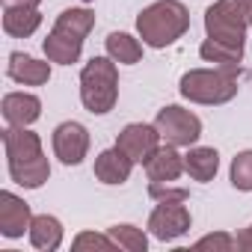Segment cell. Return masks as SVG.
Listing matches in <instances>:
<instances>
[{
    "label": "cell",
    "instance_id": "cell-14",
    "mask_svg": "<svg viewBox=\"0 0 252 252\" xmlns=\"http://www.w3.org/2000/svg\"><path fill=\"white\" fill-rule=\"evenodd\" d=\"M3 119L9 125H18V128H27L42 116V101L30 92H9L3 95Z\"/></svg>",
    "mask_w": 252,
    "mask_h": 252
},
{
    "label": "cell",
    "instance_id": "cell-18",
    "mask_svg": "<svg viewBox=\"0 0 252 252\" xmlns=\"http://www.w3.org/2000/svg\"><path fill=\"white\" fill-rule=\"evenodd\" d=\"M199 54H202L205 63H214L217 68H225L231 74H237L240 60H243V48H234V45H225V42H217V39H205Z\"/></svg>",
    "mask_w": 252,
    "mask_h": 252
},
{
    "label": "cell",
    "instance_id": "cell-15",
    "mask_svg": "<svg viewBox=\"0 0 252 252\" xmlns=\"http://www.w3.org/2000/svg\"><path fill=\"white\" fill-rule=\"evenodd\" d=\"M146 172L152 181H175L184 172V155H178V146H163L146 160Z\"/></svg>",
    "mask_w": 252,
    "mask_h": 252
},
{
    "label": "cell",
    "instance_id": "cell-10",
    "mask_svg": "<svg viewBox=\"0 0 252 252\" xmlns=\"http://www.w3.org/2000/svg\"><path fill=\"white\" fill-rule=\"evenodd\" d=\"M89 152V131L80 122H63L54 131V155L65 163V166H77L83 163Z\"/></svg>",
    "mask_w": 252,
    "mask_h": 252
},
{
    "label": "cell",
    "instance_id": "cell-25",
    "mask_svg": "<svg viewBox=\"0 0 252 252\" xmlns=\"http://www.w3.org/2000/svg\"><path fill=\"white\" fill-rule=\"evenodd\" d=\"M193 249H220V252H231V249H237V237L222 234V231L205 234V237H199V240L193 243Z\"/></svg>",
    "mask_w": 252,
    "mask_h": 252
},
{
    "label": "cell",
    "instance_id": "cell-8",
    "mask_svg": "<svg viewBox=\"0 0 252 252\" xmlns=\"http://www.w3.org/2000/svg\"><path fill=\"white\" fill-rule=\"evenodd\" d=\"M190 211L184 202H158V208L149 214V231L158 240H178L190 231Z\"/></svg>",
    "mask_w": 252,
    "mask_h": 252
},
{
    "label": "cell",
    "instance_id": "cell-16",
    "mask_svg": "<svg viewBox=\"0 0 252 252\" xmlns=\"http://www.w3.org/2000/svg\"><path fill=\"white\" fill-rule=\"evenodd\" d=\"M42 27V12L33 6H6L3 12V30L12 39H27Z\"/></svg>",
    "mask_w": 252,
    "mask_h": 252
},
{
    "label": "cell",
    "instance_id": "cell-7",
    "mask_svg": "<svg viewBox=\"0 0 252 252\" xmlns=\"http://www.w3.org/2000/svg\"><path fill=\"white\" fill-rule=\"evenodd\" d=\"M155 128L160 131V137L169 143V146H193L199 137H202V119L178 104H169L158 113L155 119Z\"/></svg>",
    "mask_w": 252,
    "mask_h": 252
},
{
    "label": "cell",
    "instance_id": "cell-3",
    "mask_svg": "<svg viewBox=\"0 0 252 252\" xmlns=\"http://www.w3.org/2000/svg\"><path fill=\"white\" fill-rule=\"evenodd\" d=\"M95 27V12L89 9H65L60 12V18L54 21V30L51 36L45 39V57L51 63H60V65H71L80 60V51H83V39L86 33Z\"/></svg>",
    "mask_w": 252,
    "mask_h": 252
},
{
    "label": "cell",
    "instance_id": "cell-17",
    "mask_svg": "<svg viewBox=\"0 0 252 252\" xmlns=\"http://www.w3.org/2000/svg\"><path fill=\"white\" fill-rule=\"evenodd\" d=\"M27 234H30V243H33L36 249L54 252V249H60V243H63V222H60L57 217H51V214H39V217H33Z\"/></svg>",
    "mask_w": 252,
    "mask_h": 252
},
{
    "label": "cell",
    "instance_id": "cell-20",
    "mask_svg": "<svg viewBox=\"0 0 252 252\" xmlns=\"http://www.w3.org/2000/svg\"><path fill=\"white\" fill-rule=\"evenodd\" d=\"M107 57H113L122 65H134L143 60V45L128 33H110L107 36Z\"/></svg>",
    "mask_w": 252,
    "mask_h": 252
},
{
    "label": "cell",
    "instance_id": "cell-5",
    "mask_svg": "<svg viewBox=\"0 0 252 252\" xmlns=\"http://www.w3.org/2000/svg\"><path fill=\"white\" fill-rule=\"evenodd\" d=\"M246 27H252V0H217L205 9L208 39L243 48Z\"/></svg>",
    "mask_w": 252,
    "mask_h": 252
},
{
    "label": "cell",
    "instance_id": "cell-11",
    "mask_svg": "<svg viewBox=\"0 0 252 252\" xmlns=\"http://www.w3.org/2000/svg\"><path fill=\"white\" fill-rule=\"evenodd\" d=\"M30 222H33V214H30V205L3 190L0 193V234L15 240V237H24V231H30Z\"/></svg>",
    "mask_w": 252,
    "mask_h": 252
},
{
    "label": "cell",
    "instance_id": "cell-27",
    "mask_svg": "<svg viewBox=\"0 0 252 252\" xmlns=\"http://www.w3.org/2000/svg\"><path fill=\"white\" fill-rule=\"evenodd\" d=\"M42 3V0H3V6H39Z\"/></svg>",
    "mask_w": 252,
    "mask_h": 252
},
{
    "label": "cell",
    "instance_id": "cell-2",
    "mask_svg": "<svg viewBox=\"0 0 252 252\" xmlns=\"http://www.w3.org/2000/svg\"><path fill=\"white\" fill-rule=\"evenodd\" d=\"M187 27H190V12L178 0H158V3L146 6L137 18L140 39L149 48H169L187 33Z\"/></svg>",
    "mask_w": 252,
    "mask_h": 252
},
{
    "label": "cell",
    "instance_id": "cell-4",
    "mask_svg": "<svg viewBox=\"0 0 252 252\" xmlns=\"http://www.w3.org/2000/svg\"><path fill=\"white\" fill-rule=\"evenodd\" d=\"M119 98V71L113 57H92L80 71V101L89 113L104 116L116 107Z\"/></svg>",
    "mask_w": 252,
    "mask_h": 252
},
{
    "label": "cell",
    "instance_id": "cell-24",
    "mask_svg": "<svg viewBox=\"0 0 252 252\" xmlns=\"http://www.w3.org/2000/svg\"><path fill=\"white\" fill-rule=\"evenodd\" d=\"M149 196H152L155 202H187L190 193H187L184 187H175L172 181H152Z\"/></svg>",
    "mask_w": 252,
    "mask_h": 252
},
{
    "label": "cell",
    "instance_id": "cell-26",
    "mask_svg": "<svg viewBox=\"0 0 252 252\" xmlns=\"http://www.w3.org/2000/svg\"><path fill=\"white\" fill-rule=\"evenodd\" d=\"M237 249L252 252V225H249V228H243V231L237 234Z\"/></svg>",
    "mask_w": 252,
    "mask_h": 252
},
{
    "label": "cell",
    "instance_id": "cell-1",
    "mask_svg": "<svg viewBox=\"0 0 252 252\" xmlns=\"http://www.w3.org/2000/svg\"><path fill=\"white\" fill-rule=\"evenodd\" d=\"M3 149H6L9 175L24 190H39L51 178V163L42 152L39 134H33L27 128H18V125H9L3 131Z\"/></svg>",
    "mask_w": 252,
    "mask_h": 252
},
{
    "label": "cell",
    "instance_id": "cell-9",
    "mask_svg": "<svg viewBox=\"0 0 252 252\" xmlns=\"http://www.w3.org/2000/svg\"><path fill=\"white\" fill-rule=\"evenodd\" d=\"M160 131L155 128V125H143V122H134V125H125L122 134L116 137V146L131 155L134 163H146L158 149H160Z\"/></svg>",
    "mask_w": 252,
    "mask_h": 252
},
{
    "label": "cell",
    "instance_id": "cell-21",
    "mask_svg": "<svg viewBox=\"0 0 252 252\" xmlns=\"http://www.w3.org/2000/svg\"><path fill=\"white\" fill-rule=\"evenodd\" d=\"M107 234L116 240L119 249H128V252H146L149 249V237L137 225H113V228H107Z\"/></svg>",
    "mask_w": 252,
    "mask_h": 252
},
{
    "label": "cell",
    "instance_id": "cell-22",
    "mask_svg": "<svg viewBox=\"0 0 252 252\" xmlns=\"http://www.w3.org/2000/svg\"><path fill=\"white\" fill-rule=\"evenodd\" d=\"M231 184H234V190H243V193L252 190V149L240 152L231 160Z\"/></svg>",
    "mask_w": 252,
    "mask_h": 252
},
{
    "label": "cell",
    "instance_id": "cell-6",
    "mask_svg": "<svg viewBox=\"0 0 252 252\" xmlns=\"http://www.w3.org/2000/svg\"><path fill=\"white\" fill-rule=\"evenodd\" d=\"M178 92L193 104H225L237 95V74L225 68H193L181 77Z\"/></svg>",
    "mask_w": 252,
    "mask_h": 252
},
{
    "label": "cell",
    "instance_id": "cell-13",
    "mask_svg": "<svg viewBox=\"0 0 252 252\" xmlns=\"http://www.w3.org/2000/svg\"><path fill=\"white\" fill-rule=\"evenodd\" d=\"M131 172H134V158L125 155L119 146H113L95 158V178L104 184H125L131 178Z\"/></svg>",
    "mask_w": 252,
    "mask_h": 252
},
{
    "label": "cell",
    "instance_id": "cell-12",
    "mask_svg": "<svg viewBox=\"0 0 252 252\" xmlns=\"http://www.w3.org/2000/svg\"><path fill=\"white\" fill-rule=\"evenodd\" d=\"M6 74L15 80V83H24V86H45L51 80V60L42 63L30 54H9V63H6Z\"/></svg>",
    "mask_w": 252,
    "mask_h": 252
},
{
    "label": "cell",
    "instance_id": "cell-23",
    "mask_svg": "<svg viewBox=\"0 0 252 252\" xmlns=\"http://www.w3.org/2000/svg\"><path fill=\"white\" fill-rule=\"evenodd\" d=\"M74 252H83V249H101V252H110L116 249V240L110 234H95V231H80L71 243Z\"/></svg>",
    "mask_w": 252,
    "mask_h": 252
},
{
    "label": "cell",
    "instance_id": "cell-19",
    "mask_svg": "<svg viewBox=\"0 0 252 252\" xmlns=\"http://www.w3.org/2000/svg\"><path fill=\"white\" fill-rule=\"evenodd\" d=\"M184 169L190 172V178H196V181H211L214 175H217V169H220V155H217V149H208V146H196V149H190L187 155H184Z\"/></svg>",
    "mask_w": 252,
    "mask_h": 252
}]
</instances>
